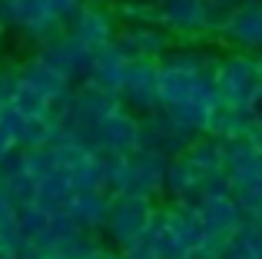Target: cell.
I'll use <instances>...</instances> for the list:
<instances>
[{"mask_svg":"<svg viewBox=\"0 0 262 259\" xmlns=\"http://www.w3.org/2000/svg\"><path fill=\"white\" fill-rule=\"evenodd\" d=\"M212 80H216L223 106H229V110H249L252 100H256L259 90H262L256 57H252V53H243V50L223 53L219 63L212 67Z\"/></svg>","mask_w":262,"mask_h":259,"instance_id":"1","label":"cell"},{"mask_svg":"<svg viewBox=\"0 0 262 259\" xmlns=\"http://www.w3.org/2000/svg\"><path fill=\"white\" fill-rule=\"evenodd\" d=\"M156 209H160L156 200H143V196H113L103 233H106V240L113 243V246L123 249V246H129V243L143 240V233L149 229Z\"/></svg>","mask_w":262,"mask_h":259,"instance_id":"2","label":"cell"},{"mask_svg":"<svg viewBox=\"0 0 262 259\" xmlns=\"http://www.w3.org/2000/svg\"><path fill=\"white\" fill-rule=\"evenodd\" d=\"M0 27L17 30L24 40L43 47L47 40L60 37L67 30L57 17H50L43 0H0Z\"/></svg>","mask_w":262,"mask_h":259,"instance_id":"3","label":"cell"},{"mask_svg":"<svg viewBox=\"0 0 262 259\" xmlns=\"http://www.w3.org/2000/svg\"><path fill=\"white\" fill-rule=\"evenodd\" d=\"M163 169L166 160L153 149L140 146L129 153L126 169H123L120 183L113 186V196H143V200H160L163 196Z\"/></svg>","mask_w":262,"mask_h":259,"instance_id":"4","label":"cell"},{"mask_svg":"<svg viewBox=\"0 0 262 259\" xmlns=\"http://www.w3.org/2000/svg\"><path fill=\"white\" fill-rule=\"evenodd\" d=\"M37 60H43L50 70H57L70 87H80V83H86V77H90L93 50H86L80 40H73L70 33L63 30L60 37L47 40L43 47H37Z\"/></svg>","mask_w":262,"mask_h":259,"instance_id":"5","label":"cell"},{"mask_svg":"<svg viewBox=\"0 0 262 259\" xmlns=\"http://www.w3.org/2000/svg\"><path fill=\"white\" fill-rule=\"evenodd\" d=\"M140 136H143V146L160 153L163 160H176L189 149V143L196 140V133L183 130L169 117L166 110H156V113H146L140 117Z\"/></svg>","mask_w":262,"mask_h":259,"instance_id":"6","label":"cell"},{"mask_svg":"<svg viewBox=\"0 0 262 259\" xmlns=\"http://www.w3.org/2000/svg\"><path fill=\"white\" fill-rule=\"evenodd\" d=\"M113 47L123 53L126 63H160V57L173 47V37H169L160 24L120 27Z\"/></svg>","mask_w":262,"mask_h":259,"instance_id":"7","label":"cell"},{"mask_svg":"<svg viewBox=\"0 0 262 259\" xmlns=\"http://www.w3.org/2000/svg\"><path fill=\"white\" fill-rule=\"evenodd\" d=\"M90 153H96V149H113V153H136V149L143 146V136H140V117L129 110L123 113H113L110 120H103V123L90 126Z\"/></svg>","mask_w":262,"mask_h":259,"instance_id":"8","label":"cell"},{"mask_svg":"<svg viewBox=\"0 0 262 259\" xmlns=\"http://www.w3.org/2000/svg\"><path fill=\"white\" fill-rule=\"evenodd\" d=\"M67 33H70L73 40H80V44L86 47V50H103V47H110L116 40V33H120V24H116L113 10L103 4H86L80 7V13L67 24Z\"/></svg>","mask_w":262,"mask_h":259,"instance_id":"9","label":"cell"},{"mask_svg":"<svg viewBox=\"0 0 262 259\" xmlns=\"http://www.w3.org/2000/svg\"><path fill=\"white\" fill-rule=\"evenodd\" d=\"M156 80H160V67H156V63H129L126 77H123V87H120L123 110L143 113V117L160 110V90H156Z\"/></svg>","mask_w":262,"mask_h":259,"instance_id":"10","label":"cell"},{"mask_svg":"<svg viewBox=\"0 0 262 259\" xmlns=\"http://www.w3.org/2000/svg\"><path fill=\"white\" fill-rule=\"evenodd\" d=\"M156 24L169 37H206V0H160Z\"/></svg>","mask_w":262,"mask_h":259,"instance_id":"11","label":"cell"},{"mask_svg":"<svg viewBox=\"0 0 262 259\" xmlns=\"http://www.w3.org/2000/svg\"><path fill=\"white\" fill-rule=\"evenodd\" d=\"M219 37L239 47L243 53H259L262 50V4H236L226 17Z\"/></svg>","mask_w":262,"mask_h":259,"instance_id":"12","label":"cell"},{"mask_svg":"<svg viewBox=\"0 0 262 259\" xmlns=\"http://www.w3.org/2000/svg\"><path fill=\"white\" fill-rule=\"evenodd\" d=\"M70 100H73V110L80 113V120H83L86 126H96V123H103V120H110L113 113H123L120 93L103 90V87H93V83L73 87Z\"/></svg>","mask_w":262,"mask_h":259,"instance_id":"13","label":"cell"},{"mask_svg":"<svg viewBox=\"0 0 262 259\" xmlns=\"http://www.w3.org/2000/svg\"><path fill=\"white\" fill-rule=\"evenodd\" d=\"M17 73H20V83H24V87H30L33 93H40V97H43L50 106L63 103V100L73 93V87L67 83V80L60 77L57 70H50V67H47L43 60H37V57L24 60V63L17 67Z\"/></svg>","mask_w":262,"mask_h":259,"instance_id":"14","label":"cell"},{"mask_svg":"<svg viewBox=\"0 0 262 259\" xmlns=\"http://www.w3.org/2000/svg\"><path fill=\"white\" fill-rule=\"evenodd\" d=\"M196 223L206 236H216V240H229L239 226L246 223V216L239 213V206L232 203V196H223V200H203L196 213Z\"/></svg>","mask_w":262,"mask_h":259,"instance_id":"15","label":"cell"},{"mask_svg":"<svg viewBox=\"0 0 262 259\" xmlns=\"http://www.w3.org/2000/svg\"><path fill=\"white\" fill-rule=\"evenodd\" d=\"M110 203H113V196H110L106 189H96V193H77L73 203H70V209H67V216H70V223L77 229L96 236V233H103V226H106Z\"/></svg>","mask_w":262,"mask_h":259,"instance_id":"16","label":"cell"},{"mask_svg":"<svg viewBox=\"0 0 262 259\" xmlns=\"http://www.w3.org/2000/svg\"><path fill=\"white\" fill-rule=\"evenodd\" d=\"M219 63V53L212 47H196V44H173L166 53L160 57L163 70H176V73H189V77H199V73H209L212 67Z\"/></svg>","mask_w":262,"mask_h":259,"instance_id":"17","label":"cell"},{"mask_svg":"<svg viewBox=\"0 0 262 259\" xmlns=\"http://www.w3.org/2000/svg\"><path fill=\"white\" fill-rule=\"evenodd\" d=\"M126 67H129V63L123 60V53L116 50L113 44H110V47H103V50H96V53H93V63H90V77H86V83L120 93L123 77H126Z\"/></svg>","mask_w":262,"mask_h":259,"instance_id":"18","label":"cell"},{"mask_svg":"<svg viewBox=\"0 0 262 259\" xmlns=\"http://www.w3.org/2000/svg\"><path fill=\"white\" fill-rule=\"evenodd\" d=\"M73 186L70 180H67L60 169H53V173H47L43 180H37V200H33V206L43 209L47 216H57V213H67L73 203Z\"/></svg>","mask_w":262,"mask_h":259,"instance_id":"19","label":"cell"},{"mask_svg":"<svg viewBox=\"0 0 262 259\" xmlns=\"http://www.w3.org/2000/svg\"><path fill=\"white\" fill-rule=\"evenodd\" d=\"M196 186H199V169L192 166L186 156L166 160V169H163V196H169V200H179V196L192 193Z\"/></svg>","mask_w":262,"mask_h":259,"instance_id":"20","label":"cell"},{"mask_svg":"<svg viewBox=\"0 0 262 259\" xmlns=\"http://www.w3.org/2000/svg\"><path fill=\"white\" fill-rule=\"evenodd\" d=\"M252 113L249 110H229V106H219L216 113L209 117V126H206V133L216 136V140H239V136H246L252 130Z\"/></svg>","mask_w":262,"mask_h":259,"instance_id":"21","label":"cell"},{"mask_svg":"<svg viewBox=\"0 0 262 259\" xmlns=\"http://www.w3.org/2000/svg\"><path fill=\"white\" fill-rule=\"evenodd\" d=\"M183 156L199 169V176L216 173V169H223V140H216V136H209V133H199Z\"/></svg>","mask_w":262,"mask_h":259,"instance_id":"22","label":"cell"},{"mask_svg":"<svg viewBox=\"0 0 262 259\" xmlns=\"http://www.w3.org/2000/svg\"><path fill=\"white\" fill-rule=\"evenodd\" d=\"M100 249V243H96V236L83 233V229H73L70 236H63V240H57L50 246V256L53 259H90Z\"/></svg>","mask_w":262,"mask_h":259,"instance_id":"23","label":"cell"},{"mask_svg":"<svg viewBox=\"0 0 262 259\" xmlns=\"http://www.w3.org/2000/svg\"><path fill=\"white\" fill-rule=\"evenodd\" d=\"M110 10H113L116 24H123V27L156 24V0H116Z\"/></svg>","mask_w":262,"mask_h":259,"instance_id":"24","label":"cell"},{"mask_svg":"<svg viewBox=\"0 0 262 259\" xmlns=\"http://www.w3.org/2000/svg\"><path fill=\"white\" fill-rule=\"evenodd\" d=\"M0 189H4V196L10 200V206H13V209H20V206H33V200H37V180H33L27 169L4 176V180H0Z\"/></svg>","mask_w":262,"mask_h":259,"instance_id":"25","label":"cell"},{"mask_svg":"<svg viewBox=\"0 0 262 259\" xmlns=\"http://www.w3.org/2000/svg\"><path fill=\"white\" fill-rule=\"evenodd\" d=\"M63 176L70 180L73 193H96V189H103V176H100V166H96L93 153L83 156L80 163H73Z\"/></svg>","mask_w":262,"mask_h":259,"instance_id":"26","label":"cell"},{"mask_svg":"<svg viewBox=\"0 0 262 259\" xmlns=\"http://www.w3.org/2000/svg\"><path fill=\"white\" fill-rule=\"evenodd\" d=\"M10 106L27 120H43V117H50V110H53L40 93H33L30 87H24V83H17V90H13V97H10Z\"/></svg>","mask_w":262,"mask_h":259,"instance_id":"27","label":"cell"},{"mask_svg":"<svg viewBox=\"0 0 262 259\" xmlns=\"http://www.w3.org/2000/svg\"><path fill=\"white\" fill-rule=\"evenodd\" d=\"M93 160H96V166H100L103 189H106V193L113 196V186L120 183V176H123V169H126V160H129V156L113 153V149H96V153H93Z\"/></svg>","mask_w":262,"mask_h":259,"instance_id":"28","label":"cell"},{"mask_svg":"<svg viewBox=\"0 0 262 259\" xmlns=\"http://www.w3.org/2000/svg\"><path fill=\"white\" fill-rule=\"evenodd\" d=\"M13 220H17V229H20V236H24V243L30 246L33 240L43 236L50 216H47L43 209H37V206H20V209H13Z\"/></svg>","mask_w":262,"mask_h":259,"instance_id":"29","label":"cell"},{"mask_svg":"<svg viewBox=\"0 0 262 259\" xmlns=\"http://www.w3.org/2000/svg\"><path fill=\"white\" fill-rule=\"evenodd\" d=\"M20 160H24V169L33 176V180H43L47 173H53V153L50 146H40V149H20Z\"/></svg>","mask_w":262,"mask_h":259,"instance_id":"30","label":"cell"},{"mask_svg":"<svg viewBox=\"0 0 262 259\" xmlns=\"http://www.w3.org/2000/svg\"><path fill=\"white\" fill-rule=\"evenodd\" d=\"M196 193L203 200H223V196H232V183L226 176V169H216V173H203L199 176Z\"/></svg>","mask_w":262,"mask_h":259,"instance_id":"31","label":"cell"},{"mask_svg":"<svg viewBox=\"0 0 262 259\" xmlns=\"http://www.w3.org/2000/svg\"><path fill=\"white\" fill-rule=\"evenodd\" d=\"M24 123H27V117H20V113L13 110L10 103H4V106H0V130H4V133L10 136V143H13V146L20 143V133H24Z\"/></svg>","mask_w":262,"mask_h":259,"instance_id":"32","label":"cell"},{"mask_svg":"<svg viewBox=\"0 0 262 259\" xmlns=\"http://www.w3.org/2000/svg\"><path fill=\"white\" fill-rule=\"evenodd\" d=\"M43 4H47V10H50V17H57L60 24L67 27L80 13V7H83L86 0H43Z\"/></svg>","mask_w":262,"mask_h":259,"instance_id":"33","label":"cell"},{"mask_svg":"<svg viewBox=\"0 0 262 259\" xmlns=\"http://www.w3.org/2000/svg\"><path fill=\"white\" fill-rule=\"evenodd\" d=\"M17 83H20L17 67H10V70H0V103H10V97H13V90H17Z\"/></svg>","mask_w":262,"mask_h":259,"instance_id":"34","label":"cell"},{"mask_svg":"<svg viewBox=\"0 0 262 259\" xmlns=\"http://www.w3.org/2000/svg\"><path fill=\"white\" fill-rule=\"evenodd\" d=\"M246 140H249V146L262 156V123H252V130L246 133Z\"/></svg>","mask_w":262,"mask_h":259,"instance_id":"35","label":"cell"},{"mask_svg":"<svg viewBox=\"0 0 262 259\" xmlns=\"http://www.w3.org/2000/svg\"><path fill=\"white\" fill-rule=\"evenodd\" d=\"M13 149H17V146H13V143H10V136H7V133H4V130H0V163H4V160H7V156H10V153H13Z\"/></svg>","mask_w":262,"mask_h":259,"instance_id":"36","label":"cell"},{"mask_svg":"<svg viewBox=\"0 0 262 259\" xmlns=\"http://www.w3.org/2000/svg\"><path fill=\"white\" fill-rule=\"evenodd\" d=\"M249 113H252V120L256 123H262V90H259V97L252 100V106H249Z\"/></svg>","mask_w":262,"mask_h":259,"instance_id":"37","label":"cell"},{"mask_svg":"<svg viewBox=\"0 0 262 259\" xmlns=\"http://www.w3.org/2000/svg\"><path fill=\"white\" fill-rule=\"evenodd\" d=\"M7 216H13V206H10V200L4 196V189H0V220H7Z\"/></svg>","mask_w":262,"mask_h":259,"instance_id":"38","label":"cell"},{"mask_svg":"<svg viewBox=\"0 0 262 259\" xmlns=\"http://www.w3.org/2000/svg\"><path fill=\"white\" fill-rule=\"evenodd\" d=\"M90 259H120V253H113V249H103V246H100Z\"/></svg>","mask_w":262,"mask_h":259,"instance_id":"39","label":"cell"},{"mask_svg":"<svg viewBox=\"0 0 262 259\" xmlns=\"http://www.w3.org/2000/svg\"><path fill=\"white\" fill-rule=\"evenodd\" d=\"M252 57H256V70H259V80H262V50L252 53Z\"/></svg>","mask_w":262,"mask_h":259,"instance_id":"40","label":"cell"},{"mask_svg":"<svg viewBox=\"0 0 262 259\" xmlns=\"http://www.w3.org/2000/svg\"><path fill=\"white\" fill-rule=\"evenodd\" d=\"M0 259H17L13 253H7V249H0Z\"/></svg>","mask_w":262,"mask_h":259,"instance_id":"41","label":"cell"},{"mask_svg":"<svg viewBox=\"0 0 262 259\" xmlns=\"http://www.w3.org/2000/svg\"><path fill=\"white\" fill-rule=\"evenodd\" d=\"M239 4H262V0H239Z\"/></svg>","mask_w":262,"mask_h":259,"instance_id":"42","label":"cell"},{"mask_svg":"<svg viewBox=\"0 0 262 259\" xmlns=\"http://www.w3.org/2000/svg\"><path fill=\"white\" fill-rule=\"evenodd\" d=\"M96 4H116V0H96Z\"/></svg>","mask_w":262,"mask_h":259,"instance_id":"43","label":"cell"},{"mask_svg":"<svg viewBox=\"0 0 262 259\" xmlns=\"http://www.w3.org/2000/svg\"><path fill=\"white\" fill-rule=\"evenodd\" d=\"M156 4H160V0H156Z\"/></svg>","mask_w":262,"mask_h":259,"instance_id":"44","label":"cell"},{"mask_svg":"<svg viewBox=\"0 0 262 259\" xmlns=\"http://www.w3.org/2000/svg\"><path fill=\"white\" fill-rule=\"evenodd\" d=\"M0 106H4V103H0Z\"/></svg>","mask_w":262,"mask_h":259,"instance_id":"45","label":"cell"}]
</instances>
